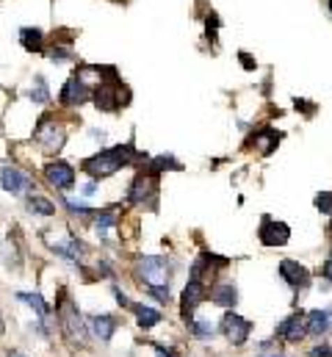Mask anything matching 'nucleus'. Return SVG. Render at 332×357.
I'll return each instance as SVG.
<instances>
[{
  "label": "nucleus",
  "instance_id": "nucleus-40",
  "mask_svg": "<svg viewBox=\"0 0 332 357\" xmlns=\"http://www.w3.org/2000/svg\"><path fill=\"white\" fill-rule=\"evenodd\" d=\"M266 357H282V355H266Z\"/></svg>",
  "mask_w": 332,
  "mask_h": 357
},
{
  "label": "nucleus",
  "instance_id": "nucleus-17",
  "mask_svg": "<svg viewBox=\"0 0 332 357\" xmlns=\"http://www.w3.org/2000/svg\"><path fill=\"white\" fill-rule=\"evenodd\" d=\"M208 299L225 310H233L239 305V285L236 282H216L211 291H208Z\"/></svg>",
  "mask_w": 332,
  "mask_h": 357
},
{
  "label": "nucleus",
  "instance_id": "nucleus-39",
  "mask_svg": "<svg viewBox=\"0 0 332 357\" xmlns=\"http://www.w3.org/2000/svg\"><path fill=\"white\" fill-rule=\"evenodd\" d=\"M8 357H25V355H17V352H14V355H8Z\"/></svg>",
  "mask_w": 332,
  "mask_h": 357
},
{
  "label": "nucleus",
  "instance_id": "nucleus-38",
  "mask_svg": "<svg viewBox=\"0 0 332 357\" xmlns=\"http://www.w3.org/2000/svg\"><path fill=\"white\" fill-rule=\"evenodd\" d=\"M327 8H330V14H332V0H327Z\"/></svg>",
  "mask_w": 332,
  "mask_h": 357
},
{
  "label": "nucleus",
  "instance_id": "nucleus-29",
  "mask_svg": "<svg viewBox=\"0 0 332 357\" xmlns=\"http://www.w3.org/2000/svg\"><path fill=\"white\" fill-rule=\"evenodd\" d=\"M313 205H316V211H319V213L332 216V191H322V194H316Z\"/></svg>",
  "mask_w": 332,
  "mask_h": 357
},
{
  "label": "nucleus",
  "instance_id": "nucleus-31",
  "mask_svg": "<svg viewBox=\"0 0 332 357\" xmlns=\"http://www.w3.org/2000/svg\"><path fill=\"white\" fill-rule=\"evenodd\" d=\"M111 291H114V299H116V302H119V305H122V307H128V310H130V307H133V302H130V299H128V294H125V291H119V285H114V288H111Z\"/></svg>",
  "mask_w": 332,
  "mask_h": 357
},
{
  "label": "nucleus",
  "instance_id": "nucleus-21",
  "mask_svg": "<svg viewBox=\"0 0 332 357\" xmlns=\"http://www.w3.org/2000/svg\"><path fill=\"white\" fill-rule=\"evenodd\" d=\"M133 316H136V324L142 327V330H153L156 324H161L164 321V313L161 310H156V307H150V305H136L133 302Z\"/></svg>",
  "mask_w": 332,
  "mask_h": 357
},
{
  "label": "nucleus",
  "instance_id": "nucleus-24",
  "mask_svg": "<svg viewBox=\"0 0 332 357\" xmlns=\"http://www.w3.org/2000/svg\"><path fill=\"white\" fill-rule=\"evenodd\" d=\"M28 97H31V102H36V105H47V102H50V89H47V78H45V75H33V84H31Z\"/></svg>",
  "mask_w": 332,
  "mask_h": 357
},
{
  "label": "nucleus",
  "instance_id": "nucleus-5",
  "mask_svg": "<svg viewBox=\"0 0 332 357\" xmlns=\"http://www.w3.org/2000/svg\"><path fill=\"white\" fill-rule=\"evenodd\" d=\"M133 271H136V280L144 282L147 288L150 285H169V280H172V264L164 255H144V258H139Z\"/></svg>",
  "mask_w": 332,
  "mask_h": 357
},
{
  "label": "nucleus",
  "instance_id": "nucleus-27",
  "mask_svg": "<svg viewBox=\"0 0 332 357\" xmlns=\"http://www.w3.org/2000/svg\"><path fill=\"white\" fill-rule=\"evenodd\" d=\"M188 333L197 338V341H213V324L211 321H199V319H188Z\"/></svg>",
  "mask_w": 332,
  "mask_h": 357
},
{
  "label": "nucleus",
  "instance_id": "nucleus-14",
  "mask_svg": "<svg viewBox=\"0 0 332 357\" xmlns=\"http://www.w3.org/2000/svg\"><path fill=\"white\" fill-rule=\"evenodd\" d=\"M0 185H3V191H8V194H22V191H31L33 188V178L25 172V169H20V167H14V164H6L3 169H0Z\"/></svg>",
  "mask_w": 332,
  "mask_h": 357
},
{
  "label": "nucleus",
  "instance_id": "nucleus-1",
  "mask_svg": "<svg viewBox=\"0 0 332 357\" xmlns=\"http://www.w3.org/2000/svg\"><path fill=\"white\" fill-rule=\"evenodd\" d=\"M144 161H147V158L136 150V144H133V139H130V142H125V144H116V147H108V150H100V153L83 158L81 169L89 178H94L100 183V180L116 175V172L125 169V167H133V164L142 167Z\"/></svg>",
  "mask_w": 332,
  "mask_h": 357
},
{
  "label": "nucleus",
  "instance_id": "nucleus-11",
  "mask_svg": "<svg viewBox=\"0 0 332 357\" xmlns=\"http://www.w3.org/2000/svg\"><path fill=\"white\" fill-rule=\"evenodd\" d=\"M227 266H230V261H227V258H222V255H211V252H202V255L191 264L188 277H191V280H199V282H205V285H211V280H213L219 271H225Z\"/></svg>",
  "mask_w": 332,
  "mask_h": 357
},
{
  "label": "nucleus",
  "instance_id": "nucleus-10",
  "mask_svg": "<svg viewBox=\"0 0 332 357\" xmlns=\"http://www.w3.org/2000/svg\"><path fill=\"white\" fill-rule=\"evenodd\" d=\"M277 271H280V277L285 280V285L291 288V291H308L310 288V282H313V274H310V268L305 266V264H299V261H291V258H285V261H280L277 264Z\"/></svg>",
  "mask_w": 332,
  "mask_h": 357
},
{
  "label": "nucleus",
  "instance_id": "nucleus-12",
  "mask_svg": "<svg viewBox=\"0 0 332 357\" xmlns=\"http://www.w3.org/2000/svg\"><path fill=\"white\" fill-rule=\"evenodd\" d=\"M205 299H208V285L188 277V282H186V288H183V294H180V316H183V321L194 319V310H197Z\"/></svg>",
  "mask_w": 332,
  "mask_h": 357
},
{
  "label": "nucleus",
  "instance_id": "nucleus-37",
  "mask_svg": "<svg viewBox=\"0 0 332 357\" xmlns=\"http://www.w3.org/2000/svg\"><path fill=\"white\" fill-rule=\"evenodd\" d=\"M327 233H330V238H332V216H330V225H327Z\"/></svg>",
  "mask_w": 332,
  "mask_h": 357
},
{
  "label": "nucleus",
  "instance_id": "nucleus-18",
  "mask_svg": "<svg viewBox=\"0 0 332 357\" xmlns=\"http://www.w3.org/2000/svg\"><path fill=\"white\" fill-rule=\"evenodd\" d=\"M20 45L25 53H45V47H47L45 31L39 25H22L20 28Z\"/></svg>",
  "mask_w": 332,
  "mask_h": 357
},
{
  "label": "nucleus",
  "instance_id": "nucleus-6",
  "mask_svg": "<svg viewBox=\"0 0 332 357\" xmlns=\"http://www.w3.org/2000/svg\"><path fill=\"white\" fill-rule=\"evenodd\" d=\"M91 100V84H89V75L83 73V67H75L73 78L61 86L59 91V105L61 108H81L83 102Z\"/></svg>",
  "mask_w": 332,
  "mask_h": 357
},
{
  "label": "nucleus",
  "instance_id": "nucleus-32",
  "mask_svg": "<svg viewBox=\"0 0 332 357\" xmlns=\"http://www.w3.org/2000/svg\"><path fill=\"white\" fill-rule=\"evenodd\" d=\"M239 61L244 64V70H255L257 64H255V59L249 56V53H244V50H239Z\"/></svg>",
  "mask_w": 332,
  "mask_h": 357
},
{
  "label": "nucleus",
  "instance_id": "nucleus-34",
  "mask_svg": "<svg viewBox=\"0 0 332 357\" xmlns=\"http://www.w3.org/2000/svg\"><path fill=\"white\" fill-rule=\"evenodd\" d=\"M322 277H324V280L332 285V258H327V261H324V266H322Z\"/></svg>",
  "mask_w": 332,
  "mask_h": 357
},
{
  "label": "nucleus",
  "instance_id": "nucleus-7",
  "mask_svg": "<svg viewBox=\"0 0 332 357\" xmlns=\"http://www.w3.org/2000/svg\"><path fill=\"white\" fill-rule=\"evenodd\" d=\"M42 172H45L47 185H53L56 191H73V188H75V183H78L75 167H73V164H67V161H61V158L47 161Z\"/></svg>",
  "mask_w": 332,
  "mask_h": 357
},
{
  "label": "nucleus",
  "instance_id": "nucleus-8",
  "mask_svg": "<svg viewBox=\"0 0 332 357\" xmlns=\"http://www.w3.org/2000/svg\"><path fill=\"white\" fill-rule=\"evenodd\" d=\"M257 241L263 247H285L291 241V227L274 216H263L257 227Z\"/></svg>",
  "mask_w": 332,
  "mask_h": 357
},
{
  "label": "nucleus",
  "instance_id": "nucleus-15",
  "mask_svg": "<svg viewBox=\"0 0 332 357\" xmlns=\"http://www.w3.org/2000/svg\"><path fill=\"white\" fill-rule=\"evenodd\" d=\"M86 324H89V333L105 344V341L114 338V333H116V327H119V319L111 316V313H97V316H89Z\"/></svg>",
  "mask_w": 332,
  "mask_h": 357
},
{
  "label": "nucleus",
  "instance_id": "nucleus-13",
  "mask_svg": "<svg viewBox=\"0 0 332 357\" xmlns=\"http://www.w3.org/2000/svg\"><path fill=\"white\" fill-rule=\"evenodd\" d=\"M277 338H282V341H288V344L305 341V338H308V313L296 310V313H291L288 319H282L280 327H277Z\"/></svg>",
  "mask_w": 332,
  "mask_h": 357
},
{
  "label": "nucleus",
  "instance_id": "nucleus-36",
  "mask_svg": "<svg viewBox=\"0 0 332 357\" xmlns=\"http://www.w3.org/2000/svg\"><path fill=\"white\" fill-rule=\"evenodd\" d=\"M3 333H6V324H3V316H0V338H3Z\"/></svg>",
  "mask_w": 332,
  "mask_h": 357
},
{
  "label": "nucleus",
  "instance_id": "nucleus-30",
  "mask_svg": "<svg viewBox=\"0 0 332 357\" xmlns=\"http://www.w3.org/2000/svg\"><path fill=\"white\" fill-rule=\"evenodd\" d=\"M147 294H150L153 299H158L161 305H169V302H172V294H169V285H150V288H147Z\"/></svg>",
  "mask_w": 332,
  "mask_h": 357
},
{
  "label": "nucleus",
  "instance_id": "nucleus-28",
  "mask_svg": "<svg viewBox=\"0 0 332 357\" xmlns=\"http://www.w3.org/2000/svg\"><path fill=\"white\" fill-rule=\"evenodd\" d=\"M219 28H222L219 14L216 11H208V17H205V36H208L211 45H219Z\"/></svg>",
  "mask_w": 332,
  "mask_h": 357
},
{
  "label": "nucleus",
  "instance_id": "nucleus-25",
  "mask_svg": "<svg viewBox=\"0 0 332 357\" xmlns=\"http://www.w3.org/2000/svg\"><path fill=\"white\" fill-rule=\"evenodd\" d=\"M0 258H3V264H6V266H8V268H14V271H17V268L22 266V255H20V244L8 238V241H6L3 247H0Z\"/></svg>",
  "mask_w": 332,
  "mask_h": 357
},
{
  "label": "nucleus",
  "instance_id": "nucleus-20",
  "mask_svg": "<svg viewBox=\"0 0 332 357\" xmlns=\"http://www.w3.org/2000/svg\"><path fill=\"white\" fill-rule=\"evenodd\" d=\"M280 130H274V128H263V130H257L255 136H252V144H255V150H257V155H271L274 150H277V144H280Z\"/></svg>",
  "mask_w": 332,
  "mask_h": 357
},
{
  "label": "nucleus",
  "instance_id": "nucleus-26",
  "mask_svg": "<svg viewBox=\"0 0 332 357\" xmlns=\"http://www.w3.org/2000/svg\"><path fill=\"white\" fill-rule=\"evenodd\" d=\"M147 164H150V167H153L156 172H161V175H164V172H169V169H172V172H180V169H183V164H180V161H177V158H174L172 153L156 155V158H150Z\"/></svg>",
  "mask_w": 332,
  "mask_h": 357
},
{
  "label": "nucleus",
  "instance_id": "nucleus-9",
  "mask_svg": "<svg viewBox=\"0 0 332 357\" xmlns=\"http://www.w3.org/2000/svg\"><path fill=\"white\" fill-rule=\"evenodd\" d=\"M219 333H222L233 347H241V344H247L249 335H252V321L244 319V316H239V313H233V310H227V313L222 316V321H219Z\"/></svg>",
  "mask_w": 332,
  "mask_h": 357
},
{
  "label": "nucleus",
  "instance_id": "nucleus-35",
  "mask_svg": "<svg viewBox=\"0 0 332 357\" xmlns=\"http://www.w3.org/2000/svg\"><path fill=\"white\" fill-rule=\"evenodd\" d=\"M94 191H97V180H94V183H86V185H83V194H86V197H91Z\"/></svg>",
  "mask_w": 332,
  "mask_h": 357
},
{
  "label": "nucleus",
  "instance_id": "nucleus-23",
  "mask_svg": "<svg viewBox=\"0 0 332 357\" xmlns=\"http://www.w3.org/2000/svg\"><path fill=\"white\" fill-rule=\"evenodd\" d=\"M25 211L33 216H56V202L42 197V194H28L25 199Z\"/></svg>",
  "mask_w": 332,
  "mask_h": 357
},
{
  "label": "nucleus",
  "instance_id": "nucleus-16",
  "mask_svg": "<svg viewBox=\"0 0 332 357\" xmlns=\"http://www.w3.org/2000/svg\"><path fill=\"white\" fill-rule=\"evenodd\" d=\"M119 222H122V216H119V205L94 211V216H91V225H94V230H97V236H100L103 241L108 238V233H111L114 227H119Z\"/></svg>",
  "mask_w": 332,
  "mask_h": 357
},
{
  "label": "nucleus",
  "instance_id": "nucleus-33",
  "mask_svg": "<svg viewBox=\"0 0 332 357\" xmlns=\"http://www.w3.org/2000/svg\"><path fill=\"white\" fill-rule=\"evenodd\" d=\"M310 357H332V349L327 347V344H319V347L310 352Z\"/></svg>",
  "mask_w": 332,
  "mask_h": 357
},
{
  "label": "nucleus",
  "instance_id": "nucleus-2",
  "mask_svg": "<svg viewBox=\"0 0 332 357\" xmlns=\"http://www.w3.org/2000/svg\"><path fill=\"white\" fill-rule=\"evenodd\" d=\"M150 161V158H147ZM142 164L136 178L130 180L128 191H125V202L133 208H144V211H158V197H161V172H156L150 164Z\"/></svg>",
  "mask_w": 332,
  "mask_h": 357
},
{
  "label": "nucleus",
  "instance_id": "nucleus-3",
  "mask_svg": "<svg viewBox=\"0 0 332 357\" xmlns=\"http://www.w3.org/2000/svg\"><path fill=\"white\" fill-rule=\"evenodd\" d=\"M56 316H59V327L64 333V338L73 344V347H86V319L81 316L78 305L64 294L61 302L56 305Z\"/></svg>",
  "mask_w": 332,
  "mask_h": 357
},
{
  "label": "nucleus",
  "instance_id": "nucleus-19",
  "mask_svg": "<svg viewBox=\"0 0 332 357\" xmlns=\"http://www.w3.org/2000/svg\"><path fill=\"white\" fill-rule=\"evenodd\" d=\"M332 330V307H319L308 313V335L324 338Z\"/></svg>",
  "mask_w": 332,
  "mask_h": 357
},
{
  "label": "nucleus",
  "instance_id": "nucleus-4",
  "mask_svg": "<svg viewBox=\"0 0 332 357\" xmlns=\"http://www.w3.org/2000/svg\"><path fill=\"white\" fill-rule=\"evenodd\" d=\"M33 139L39 142V147L47 155H59L64 150V144H67V125L61 119H56V116L47 114V116L39 119V125L33 130Z\"/></svg>",
  "mask_w": 332,
  "mask_h": 357
},
{
  "label": "nucleus",
  "instance_id": "nucleus-22",
  "mask_svg": "<svg viewBox=\"0 0 332 357\" xmlns=\"http://www.w3.org/2000/svg\"><path fill=\"white\" fill-rule=\"evenodd\" d=\"M45 56H47L53 64H70V61H75V59H78V56H75V50H73L67 42H47Z\"/></svg>",
  "mask_w": 332,
  "mask_h": 357
}]
</instances>
